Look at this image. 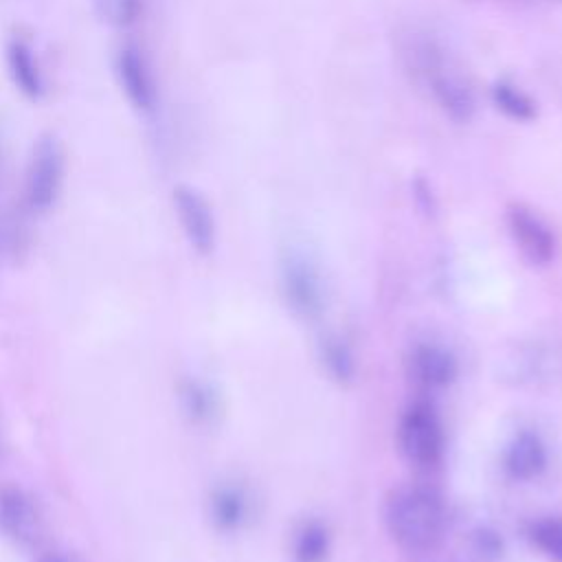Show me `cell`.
Returning a JSON list of instances; mask_svg holds the SVG:
<instances>
[{
  "instance_id": "19",
  "label": "cell",
  "mask_w": 562,
  "mask_h": 562,
  "mask_svg": "<svg viewBox=\"0 0 562 562\" xmlns=\"http://www.w3.org/2000/svg\"><path fill=\"white\" fill-rule=\"evenodd\" d=\"M492 101L503 114H507L514 121L527 123V121L536 119L533 99L512 81H505V79L496 81L492 86Z\"/></svg>"
},
{
  "instance_id": "14",
  "label": "cell",
  "mask_w": 562,
  "mask_h": 562,
  "mask_svg": "<svg viewBox=\"0 0 562 562\" xmlns=\"http://www.w3.org/2000/svg\"><path fill=\"white\" fill-rule=\"evenodd\" d=\"M507 375L518 384H551L562 378V353L547 345H529L509 358Z\"/></svg>"
},
{
  "instance_id": "18",
  "label": "cell",
  "mask_w": 562,
  "mask_h": 562,
  "mask_svg": "<svg viewBox=\"0 0 562 562\" xmlns=\"http://www.w3.org/2000/svg\"><path fill=\"white\" fill-rule=\"evenodd\" d=\"M527 538L551 562H562V516H540L527 525Z\"/></svg>"
},
{
  "instance_id": "1",
  "label": "cell",
  "mask_w": 562,
  "mask_h": 562,
  "mask_svg": "<svg viewBox=\"0 0 562 562\" xmlns=\"http://www.w3.org/2000/svg\"><path fill=\"white\" fill-rule=\"evenodd\" d=\"M406 70L435 105L454 123H468L474 114V92L457 70L446 48L428 35H411L402 46Z\"/></svg>"
},
{
  "instance_id": "15",
  "label": "cell",
  "mask_w": 562,
  "mask_h": 562,
  "mask_svg": "<svg viewBox=\"0 0 562 562\" xmlns=\"http://www.w3.org/2000/svg\"><path fill=\"white\" fill-rule=\"evenodd\" d=\"M182 413L198 426H209L220 417L222 397L217 389L202 378H187L178 391Z\"/></svg>"
},
{
  "instance_id": "11",
  "label": "cell",
  "mask_w": 562,
  "mask_h": 562,
  "mask_svg": "<svg viewBox=\"0 0 562 562\" xmlns=\"http://www.w3.org/2000/svg\"><path fill=\"white\" fill-rule=\"evenodd\" d=\"M549 465V448L536 430H518L503 450V470L512 481L529 483L542 476Z\"/></svg>"
},
{
  "instance_id": "22",
  "label": "cell",
  "mask_w": 562,
  "mask_h": 562,
  "mask_svg": "<svg viewBox=\"0 0 562 562\" xmlns=\"http://www.w3.org/2000/svg\"><path fill=\"white\" fill-rule=\"evenodd\" d=\"M37 562H77L72 555L68 553H61V551H50V553H44L37 558Z\"/></svg>"
},
{
  "instance_id": "21",
  "label": "cell",
  "mask_w": 562,
  "mask_h": 562,
  "mask_svg": "<svg viewBox=\"0 0 562 562\" xmlns=\"http://www.w3.org/2000/svg\"><path fill=\"white\" fill-rule=\"evenodd\" d=\"M472 551L474 555L481 560V562H492V560H498L501 558V551H503V544H501V538L490 531V529H479L474 533V540H472Z\"/></svg>"
},
{
  "instance_id": "12",
  "label": "cell",
  "mask_w": 562,
  "mask_h": 562,
  "mask_svg": "<svg viewBox=\"0 0 562 562\" xmlns=\"http://www.w3.org/2000/svg\"><path fill=\"white\" fill-rule=\"evenodd\" d=\"M4 64L7 72L15 86V90L31 99L40 101L46 94V77L40 64V57L33 44L26 37L13 35L4 46Z\"/></svg>"
},
{
  "instance_id": "8",
  "label": "cell",
  "mask_w": 562,
  "mask_h": 562,
  "mask_svg": "<svg viewBox=\"0 0 562 562\" xmlns=\"http://www.w3.org/2000/svg\"><path fill=\"white\" fill-rule=\"evenodd\" d=\"M42 514L20 485L0 487V536L18 547H33L42 536Z\"/></svg>"
},
{
  "instance_id": "17",
  "label": "cell",
  "mask_w": 562,
  "mask_h": 562,
  "mask_svg": "<svg viewBox=\"0 0 562 562\" xmlns=\"http://www.w3.org/2000/svg\"><path fill=\"white\" fill-rule=\"evenodd\" d=\"M321 362L325 367V371L340 384H347L356 378V356L351 345L338 336V334H329L321 340Z\"/></svg>"
},
{
  "instance_id": "6",
  "label": "cell",
  "mask_w": 562,
  "mask_h": 562,
  "mask_svg": "<svg viewBox=\"0 0 562 562\" xmlns=\"http://www.w3.org/2000/svg\"><path fill=\"white\" fill-rule=\"evenodd\" d=\"M507 228L509 235L520 252V257L536 266V268H544L555 259L558 252V237L553 233V228L549 226V222L536 213L533 209H529L527 204H509L507 206Z\"/></svg>"
},
{
  "instance_id": "5",
  "label": "cell",
  "mask_w": 562,
  "mask_h": 562,
  "mask_svg": "<svg viewBox=\"0 0 562 562\" xmlns=\"http://www.w3.org/2000/svg\"><path fill=\"white\" fill-rule=\"evenodd\" d=\"M64 173H66V156L64 147L55 136H42L33 145L31 160L26 167V202L33 211L44 213L48 211L64 187Z\"/></svg>"
},
{
  "instance_id": "10",
  "label": "cell",
  "mask_w": 562,
  "mask_h": 562,
  "mask_svg": "<svg viewBox=\"0 0 562 562\" xmlns=\"http://www.w3.org/2000/svg\"><path fill=\"white\" fill-rule=\"evenodd\" d=\"M173 209L191 248L200 255H211L217 241V226L206 198L193 187L180 184L173 189Z\"/></svg>"
},
{
  "instance_id": "3",
  "label": "cell",
  "mask_w": 562,
  "mask_h": 562,
  "mask_svg": "<svg viewBox=\"0 0 562 562\" xmlns=\"http://www.w3.org/2000/svg\"><path fill=\"white\" fill-rule=\"evenodd\" d=\"M397 448L415 468L430 470L441 463L446 432L437 408L428 400H415L402 411L397 422Z\"/></svg>"
},
{
  "instance_id": "9",
  "label": "cell",
  "mask_w": 562,
  "mask_h": 562,
  "mask_svg": "<svg viewBox=\"0 0 562 562\" xmlns=\"http://www.w3.org/2000/svg\"><path fill=\"white\" fill-rule=\"evenodd\" d=\"M406 373L419 389L439 391L457 380L459 360L450 347L419 340L406 353Z\"/></svg>"
},
{
  "instance_id": "20",
  "label": "cell",
  "mask_w": 562,
  "mask_h": 562,
  "mask_svg": "<svg viewBox=\"0 0 562 562\" xmlns=\"http://www.w3.org/2000/svg\"><path fill=\"white\" fill-rule=\"evenodd\" d=\"M97 15L114 26V29H127L138 22L143 15L145 0H92Z\"/></svg>"
},
{
  "instance_id": "7",
  "label": "cell",
  "mask_w": 562,
  "mask_h": 562,
  "mask_svg": "<svg viewBox=\"0 0 562 562\" xmlns=\"http://www.w3.org/2000/svg\"><path fill=\"white\" fill-rule=\"evenodd\" d=\"M114 75L130 105L143 114L156 110L158 83L149 59L134 44H123L114 55Z\"/></svg>"
},
{
  "instance_id": "13",
  "label": "cell",
  "mask_w": 562,
  "mask_h": 562,
  "mask_svg": "<svg viewBox=\"0 0 562 562\" xmlns=\"http://www.w3.org/2000/svg\"><path fill=\"white\" fill-rule=\"evenodd\" d=\"M209 520L222 533H235L246 527L252 514V501L244 485L224 481L209 494Z\"/></svg>"
},
{
  "instance_id": "16",
  "label": "cell",
  "mask_w": 562,
  "mask_h": 562,
  "mask_svg": "<svg viewBox=\"0 0 562 562\" xmlns=\"http://www.w3.org/2000/svg\"><path fill=\"white\" fill-rule=\"evenodd\" d=\"M331 551V531L318 518L303 520L294 533L290 544L292 562H325Z\"/></svg>"
},
{
  "instance_id": "2",
  "label": "cell",
  "mask_w": 562,
  "mask_h": 562,
  "mask_svg": "<svg viewBox=\"0 0 562 562\" xmlns=\"http://www.w3.org/2000/svg\"><path fill=\"white\" fill-rule=\"evenodd\" d=\"M384 525L397 547L426 553L441 544L448 529V509L435 490L404 485L386 496Z\"/></svg>"
},
{
  "instance_id": "4",
  "label": "cell",
  "mask_w": 562,
  "mask_h": 562,
  "mask_svg": "<svg viewBox=\"0 0 562 562\" xmlns=\"http://www.w3.org/2000/svg\"><path fill=\"white\" fill-rule=\"evenodd\" d=\"M279 285L288 310L301 321H318L327 305V290L318 263L301 248H288L279 263Z\"/></svg>"
}]
</instances>
